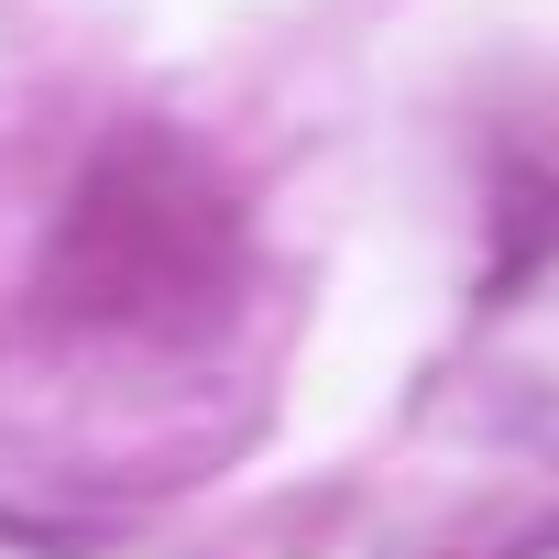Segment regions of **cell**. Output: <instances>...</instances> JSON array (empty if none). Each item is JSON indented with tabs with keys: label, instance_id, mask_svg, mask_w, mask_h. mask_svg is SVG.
Wrapping results in <instances>:
<instances>
[{
	"label": "cell",
	"instance_id": "1",
	"mask_svg": "<svg viewBox=\"0 0 559 559\" xmlns=\"http://www.w3.org/2000/svg\"><path fill=\"white\" fill-rule=\"evenodd\" d=\"M230 252V198L187 176L165 143H121L78 176V209L56 230V297L78 319H154L165 297L219 286Z\"/></svg>",
	"mask_w": 559,
	"mask_h": 559
},
{
	"label": "cell",
	"instance_id": "2",
	"mask_svg": "<svg viewBox=\"0 0 559 559\" xmlns=\"http://www.w3.org/2000/svg\"><path fill=\"white\" fill-rule=\"evenodd\" d=\"M559 252V176H537V165H515L504 176V241H493V263H483V297L504 308L526 274Z\"/></svg>",
	"mask_w": 559,
	"mask_h": 559
},
{
	"label": "cell",
	"instance_id": "3",
	"mask_svg": "<svg viewBox=\"0 0 559 559\" xmlns=\"http://www.w3.org/2000/svg\"><path fill=\"white\" fill-rule=\"evenodd\" d=\"M548 548H559V515H537V526L504 537V548H461V559H548Z\"/></svg>",
	"mask_w": 559,
	"mask_h": 559
}]
</instances>
